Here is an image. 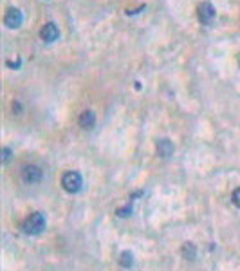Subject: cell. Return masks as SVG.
<instances>
[{
  "mask_svg": "<svg viewBox=\"0 0 240 271\" xmlns=\"http://www.w3.org/2000/svg\"><path fill=\"white\" fill-rule=\"evenodd\" d=\"M46 226H47L46 214H42V212H33V214H29L24 219L20 228H22V232L26 235H40L46 230Z\"/></svg>",
  "mask_w": 240,
  "mask_h": 271,
  "instance_id": "cell-1",
  "label": "cell"
},
{
  "mask_svg": "<svg viewBox=\"0 0 240 271\" xmlns=\"http://www.w3.org/2000/svg\"><path fill=\"white\" fill-rule=\"evenodd\" d=\"M61 188L67 194H78L83 188V177L76 170H69L61 176Z\"/></svg>",
  "mask_w": 240,
  "mask_h": 271,
  "instance_id": "cell-2",
  "label": "cell"
},
{
  "mask_svg": "<svg viewBox=\"0 0 240 271\" xmlns=\"http://www.w3.org/2000/svg\"><path fill=\"white\" fill-rule=\"evenodd\" d=\"M20 176H22V181L27 184H36L43 179V172L42 168L36 166V164H24L20 168Z\"/></svg>",
  "mask_w": 240,
  "mask_h": 271,
  "instance_id": "cell-3",
  "label": "cell"
},
{
  "mask_svg": "<svg viewBox=\"0 0 240 271\" xmlns=\"http://www.w3.org/2000/svg\"><path fill=\"white\" fill-rule=\"evenodd\" d=\"M197 15H199V22L208 26V24H211L215 20L217 11H215L211 2H202V4H199V8H197Z\"/></svg>",
  "mask_w": 240,
  "mask_h": 271,
  "instance_id": "cell-4",
  "label": "cell"
},
{
  "mask_svg": "<svg viewBox=\"0 0 240 271\" xmlns=\"http://www.w3.org/2000/svg\"><path fill=\"white\" fill-rule=\"evenodd\" d=\"M40 38L43 40L46 44H53L56 42L58 38H60V29H58V26L54 22H47L42 26V29H40Z\"/></svg>",
  "mask_w": 240,
  "mask_h": 271,
  "instance_id": "cell-5",
  "label": "cell"
},
{
  "mask_svg": "<svg viewBox=\"0 0 240 271\" xmlns=\"http://www.w3.org/2000/svg\"><path fill=\"white\" fill-rule=\"evenodd\" d=\"M24 22V15L18 8H9L4 15V24L9 29H18Z\"/></svg>",
  "mask_w": 240,
  "mask_h": 271,
  "instance_id": "cell-6",
  "label": "cell"
},
{
  "mask_svg": "<svg viewBox=\"0 0 240 271\" xmlns=\"http://www.w3.org/2000/svg\"><path fill=\"white\" fill-rule=\"evenodd\" d=\"M157 154H159L163 159H168V157H171V154H173V143H171L168 138L157 139Z\"/></svg>",
  "mask_w": 240,
  "mask_h": 271,
  "instance_id": "cell-7",
  "label": "cell"
},
{
  "mask_svg": "<svg viewBox=\"0 0 240 271\" xmlns=\"http://www.w3.org/2000/svg\"><path fill=\"white\" fill-rule=\"evenodd\" d=\"M94 125H96V114H94V112H92V111L81 112V116H80V127H81V129L89 130V129H92Z\"/></svg>",
  "mask_w": 240,
  "mask_h": 271,
  "instance_id": "cell-8",
  "label": "cell"
},
{
  "mask_svg": "<svg viewBox=\"0 0 240 271\" xmlns=\"http://www.w3.org/2000/svg\"><path fill=\"white\" fill-rule=\"evenodd\" d=\"M181 253H183V257L186 260H195V259H197V248H195L193 242H184Z\"/></svg>",
  "mask_w": 240,
  "mask_h": 271,
  "instance_id": "cell-9",
  "label": "cell"
},
{
  "mask_svg": "<svg viewBox=\"0 0 240 271\" xmlns=\"http://www.w3.org/2000/svg\"><path fill=\"white\" fill-rule=\"evenodd\" d=\"M119 264H121L123 267H130L134 264V255L126 249V252H123L121 255H119Z\"/></svg>",
  "mask_w": 240,
  "mask_h": 271,
  "instance_id": "cell-10",
  "label": "cell"
},
{
  "mask_svg": "<svg viewBox=\"0 0 240 271\" xmlns=\"http://www.w3.org/2000/svg\"><path fill=\"white\" fill-rule=\"evenodd\" d=\"M130 214H132V204H128L126 208H119V210H116V215L121 219H126L130 217Z\"/></svg>",
  "mask_w": 240,
  "mask_h": 271,
  "instance_id": "cell-11",
  "label": "cell"
},
{
  "mask_svg": "<svg viewBox=\"0 0 240 271\" xmlns=\"http://www.w3.org/2000/svg\"><path fill=\"white\" fill-rule=\"evenodd\" d=\"M11 157H13V150L9 149V147H4V149H2V163L8 164L9 161H11Z\"/></svg>",
  "mask_w": 240,
  "mask_h": 271,
  "instance_id": "cell-12",
  "label": "cell"
},
{
  "mask_svg": "<svg viewBox=\"0 0 240 271\" xmlns=\"http://www.w3.org/2000/svg\"><path fill=\"white\" fill-rule=\"evenodd\" d=\"M231 201H233V204H235L236 208H240V188H235V190H233Z\"/></svg>",
  "mask_w": 240,
  "mask_h": 271,
  "instance_id": "cell-13",
  "label": "cell"
},
{
  "mask_svg": "<svg viewBox=\"0 0 240 271\" xmlns=\"http://www.w3.org/2000/svg\"><path fill=\"white\" fill-rule=\"evenodd\" d=\"M8 65H9V67H15V69H18V67H20V60L18 61H8Z\"/></svg>",
  "mask_w": 240,
  "mask_h": 271,
  "instance_id": "cell-14",
  "label": "cell"
},
{
  "mask_svg": "<svg viewBox=\"0 0 240 271\" xmlns=\"http://www.w3.org/2000/svg\"><path fill=\"white\" fill-rule=\"evenodd\" d=\"M13 111H16V112H20V111H22V107H20V103H18V101H15V105H13Z\"/></svg>",
  "mask_w": 240,
  "mask_h": 271,
  "instance_id": "cell-15",
  "label": "cell"
},
{
  "mask_svg": "<svg viewBox=\"0 0 240 271\" xmlns=\"http://www.w3.org/2000/svg\"><path fill=\"white\" fill-rule=\"evenodd\" d=\"M238 67H240V61H238Z\"/></svg>",
  "mask_w": 240,
  "mask_h": 271,
  "instance_id": "cell-16",
  "label": "cell"
}]
</instances>
